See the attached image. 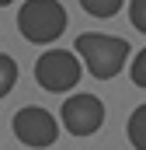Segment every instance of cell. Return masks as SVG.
Segmentation results:
<instances>
[{
	"mask_svg": "<svg viewBox=\"0 0 146 150\" xmlns=\"http://www.w3.org/2000/svg\"><path fill=\"white\" fill-rule=\"evenodd\" d=\"M125 0H80V7L91 14V18H115L122 11Z\"/></svg>",
	"mask_w": 146,
	"mask_h": 150,
	"instance_id": "obj_7",
	"label": "cell"
},
{
	"mask_svg": "<svg viewBox=\"0 0 146 150\" xmlns=\"http://www.w3.org/2000/svg\"><path fill=\"white\" fill-rule=\"evenodd\" d=\"M18 32L25 42L49 45L66 32V11L59 0H25L18 11Z\"/></svg>",
	"mask_w": 146,
	"mask_h": 150,
	"instance_id": "obj_2",
	"label": "cell"
},
{
	"mask_svg": "<svg viewBox=\"0 0 146 150\" xmlns=\"http://www.w3.org/2000/svg\"><path fill=\"white\" fill-rule=\"evenodd\" d=\"M84 74V63L80 56L70 52V49H49L35 59V80L38 87L52 91V94H63V91H73L77 80Z\"/></svg>",
	"mask_w": 146,
	"mask_h": 150,
	"instance_id": "obj_3",
	"label": "cell"
},
{
	"mask_svg": "<svg viewBox=\"0 0 146 150\" xmlns=\"http://www.w3.org/2000/svg\"><path fill=\"white\" fill-rule=\"evenodd\" d=\"M129 21L136 32L146 35V0H129Z\"/></svg>",
	"mask_w": 146,
	"mask_h": 150,
	"instance_id": "obj_9",
	"label": "cell"
},
{
	"mask_svg": "<svg viewBox=\"0 0 146 150\" xmlns=\"http://www.w3.org/2000/svg\"><path fill=\"white\" fill-rule=\"evenodd\" d=\"M14 84H18V63L7 52H0V98H7Z\"/></svg>",
	"mask_w": 146,
	"mask_h": 150,
	"instance_id": "obj_8",
	"label": "cell"
},
{
	"mask_svg": "<svg viewBox=\"0 0 146 150\" xmlns=\"http://www.w3.org/2000/svg\"><path fill=\"white\" fill-rule=\"evenodd\" d=\"M80 63L98 77V80H111L122 74L125 59H129V42L118 35H101V32H84L73 42Z\"/></svg>",
	"mask_w": 146,
	"mask_h": 150,
	"instance_id": "obj_1",
	"label": "cell"
},
{
	"mask_svg": "<svg viewBox=\"0 0 146 150\" xmlns=\"http://www.w3.org/2000/svg\"><path fill=\"white\" fill-rule=\"evenodd\" d=\"M63 126L70 129L73 136H91V133H98L101 129V122H105V105H101V98H94V94H73L63 101Z\"/></svg>",
	"mask_w": 146,
	"mask_h": 150,
	"instance_id": "obj_5",
	"label": "cell"
},
{
	"mask_svg": "<svg viewBox=\"0 0 146 150\" xmlns=\"http://www.w3.org/2000/svg\"><path fill=\"white\" fill-rule=\"evenodd\" d=\"M125 133H129V143H132L136 150H146V101H143L132 115H129Z\"/></svg>",
	"mask_w": 146,
	"mask_h": 150,
	"instance_id": "obj_6",
	"label": "cell"
},
{
	"mask_svg": "<svg viewBox=\"0 0 146 150\" xmlns=\"http://www.w3.org/2000/svg\"><path fill=\"white\" fill-rule=\"evenodd\" d=\"M129 74H132V84H136V87H146V49L136 52V59H132Z\"/></svg>",
	"mask_w": 146,
	"mask_h": 150,
	"instance_id": "obj_10",
	"label": "cell"
},
{
	"mask_svg": "<svg viewBox=\"0 0 146 150\" xmlns=\"http://www.w3.org/2000/svg\"><path fill=\"white\" fill-rule=\"evenodd\" d=\"M7 4H14V0H0V7H7Z\"/></svg>",
	"mask_w": 146,
	"mask_h": 150,
	"instance_id": "obj_11",
	"label": "cell"
},
{
	"mask_svg": "<svg viewBox=\"0 0 146 150\" xmlns=\"http://www.w3.org/2000/svg\"><path fill=\"white\" fill-rule=\"evenodd\" d=\"M11 129H14V136L25 147H52L56 136H59V122L45 112V108H38V105L18 108L14 119H11Z\"/></svg>",
	"mask_w": 146,
	"mask_h": 150,
	"instance_id": "obj_4",
	"label": "cell"
}]
</instances>
